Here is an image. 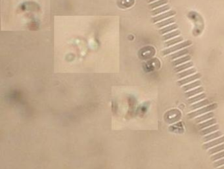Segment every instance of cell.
Listing matches in <instances>:
<instances>
[{"mask_svg": "<svg viewBox=\"0 0 224 169\" xmlns=\"http://www.w3.org/2000/svg\"><path fill=\"white\" fill-rule=\"evenodd\" d=\"M216 122H217V121H216V119H212L211 120L207 121L206 122L202 123L199 124L198 125V127L199 129H203L204 128H206L209 126H210V125H213L214 124H216Z\"/></svg>", "mask_w": 224, "mask_h": 169, "instance_id": "obj_12", "label": "cell"}, {"mask_svg": "<svg viewBox=\"0 0 224 169\" xmlns=\"http://www.w3.org/2000/svg\"><path fill=\"white\" fill-rule=\"evenodd\" d=\"M206 96V95H205V94H204V93L201 94V95H197V96H194V97H192L191 98H189L188 102L190 104H193V103H194L196 102H198V101H200L201 100H203V99L205 98Z\"/></svg>", "mask_w": 224, "mask_h": 169, "instance_id": "obj_18", "label": "cell"}, {"mask_svg": "<svg viewBox=\"0 0 224 169\" xmlns=\"http://www.w3.org/2000/svg\"><path fill=\"white\" fill-rule=\"evenodd\" d=\"M204 91V89L203 87H199L197 89H194V90H192L191 91H189V92H187V93H186V96L187 98H189V97H191V96H193L194 95H197V94H199V93H203V92Z\"/></svg>", "mask_w": 224, "mask_h": 169, "instance_id": "obj_11", "label": "cell"}, {"mask_svg": "<svg viewBox=\"0 0 224 169\" xmlns=\"http://www.w3.org/2000/svg\"><path fill=\"white\" fill-rule=\"evenodd\" d=\"M167 3V0H160V1H158L157 2H155L152 4H150L149 5V7L151 9H154L156 8V7L162 5H164Z\"/></svg>", "mask_w": 224, "mask_h": 169, "instance_id": "obj_24", "label": "cell"}, {"mask_svg": "<svg viewBox=\"0 0 224 169\" xmlns=\"http://www.w3.org/2000/svg\"><path fill=\"white\" fill-rule=\"evenodd\" d=\"M183 37H176L174 40H171L168 41V42H166L165 45H166V47H170V46L173 45L174 44H176V43H177L181 42L182 41H183Z\"/></svg>", "mask_w": 224, "mask_h": 169, "instance_id": "obj_19", "label": "cell"}, {"mask_svg": "<svg viewBox=\"0 0 224 169\" xmlns=\"http://www.w3.org/2000/svg\"><path fill=\"white\" fill-rule=\"evenodd\" d=\"M188 52H189V49H183V50H180L179 52H177L176 53H174V54L171 55L170 56V58L172 60H174L177 59V58L179 57H181V56H183V55H187Z\"/></svg>", "mask_w": 224, "mask_h": 169, "instance_id": "obj_13", "label": "cell"}, {"mask_svg": "<svg viewBox=\"0 0 224 169\" xmlns=\"http://www.w3.org/2000/svg\"><path fill=\"white\" fill-rule=\"evenodd\" d=\"M175 14H176V12H175L174 11H170L167 12V13L162 14H160V15H159L157 16H155V17H154V18H153L152 21H153V22L155 23V22H159V21L163 20V19H165L166 18L170 17V16L175 15Z\"/></svg>", "mask_w": 224, "mask_h": 169, "instance_id": "obj_4", "label": "cell"}, {"mask_svg": "<svg viewBox=\"0 0 224 169\" xmlns=\"http://www.w3.org/2000/svg\"><path fill=\"white\" fill-rule=\"evenodd\" d=\"M201 77V74H196L193 75V76L188 77V78H185L183 79H181V80H180V81H177V84H178V85H179V86L183 85V84H186L187 83H189L192 81L196 80V79H197L200 78Z\"/></svg>", "mask_w": 224, "mask_h": 169, "instance_id": "obj_3", "label": "cell"}, {"mask_svg": "<svg viewBox=\"0 0 224 169\" xmlns=\"http://www.w3.org/2000/svg\"><path fill=\"white\" fill-rule=\"evenodd\" d=\"M219 129V126L218 125H214L212 127H210L209 128H207L206 129H204L201 131V135H206L208 134H210L211 132H213L216 130H218Z\"/></svg>", "mask_w": 224, "mask_h": 169, "instance_id": "obj_14", "label": "cell"}, {"mask_svg": "<svg viewBox=\"0 0 224 169\" xmlns=\"http://www.w3.org/2000/svg\"><path fill=\"white\" fill-rule=\"evenodd\" d=\"M169 9H170V7L168 5L163 6L162 7H160V8L157 9H155V10H153L151 12V14H153V15L155 16V15H157V14H159L160 13H162V12L166 11L167 10H169Z\"/></svg>", "mask_w": 224, "mask_h": 169, "instance_id": "obj_23", "label": "cell"}, {"mask_svg": "<svg viewBox=\"0 0 224 169\" xmlns=\"http://www.w3.org/2000/svg\"><path fill=\"white\" fill-rule=\"evenodd\" d=\"M224 157V151L222 152H220V153H218L216 155H213L211 157V160L212 161H216L218 160V159H221Z\"/></svg>", "mask_w": 224, "mask_h": 169, "instance_id": "obj_25", "label": "cell"}, {"mask_svg": "<svg viewBox=\"0 0 224 169\" xmlns=\"http://www.w3.org/2000/svg\"><path fill=\"white\" fill-rule=\"evenodd\" d=\"M175 20H176V19H175L174 18H169V19H167V20H166L157 23V25H156V26H157V28H162V27H164V26H167L168 25H170V24H172L173 22H174Z\"/></svg>", "mask_w": 224, "mask_h": 169, "instance_id": "obj_17", "label": "cell"}, {"mask_svg": "<svg viewBox=\"0 0 224 169\" xmlns=\"http://www.w3.org/2000/svg\"><path fill=\"white\" fill-rule=\"evenodd\" d=\"M222 132H221L220 131L216 132L213 134H211L210 135H208V136H206L203 138V142H208V141H210L212 140L215 139L216 138L220 137V136H222Z\"/></svg>", "mask_w": 224, "mask_h": 169, "instance_id": "obj_6", "label": "cell"}, {"mask_svg": "<svg viewBox=\"0 0 224 169\" xmlns=\"http://www.w3.org/2000/svg\"><path fill=\"white\" fill-rule=\"evenodd\" d=\"M201 84V82L200 81H197L193 82L192 83H189L188 84H186V85L183 86V87H182V89H183L184 91H187L191 90L192 89L196 88L197 87L200 86Z\"/></svg>", "mask_w": 224, "mask_h": 169, "instance_id": "obj_8", "label": "cell"}, {"mask_svg": "<svg viewBox=\"0 0 224 169\" xmlns=\"http://www.w3.org/2000/svg\"><path fill=\"white\" fill-rule=\"evenodd\" d=\"M191 45H192V42L191 41H186V42H184L181 43H179V44L175 45L174 47H171L170 48H168V49H166L164 50H163L162 54L163 55H167L168 54H170L173 52L176 51V50H178L179 49H181L182 48H185L186 47H189Z\"/></svg>", "mask_w": 224, "mask_h": 169, "instance_id": "obj_2", "label": "cell"}, {"mask_svg": "<svg viewBox=\"0 0 224 169\" xmlns=\"http://www.w3.org/2000/svg\"><path fill=\"white\" fill-rule=\"evenodd\" d=\"M222 150H224V144L220 145V146L210 149V150L208 151V153L210 154V155H214V153H218V151H221Z\"/></svg>", "mask_w": 224, "mask_h": 169, "instance_id": "obj_21", "label": "cell"}, {"mask_svg": "<svg viewBox=\"0 0 224 169\" xmlns=\"http://www.w3.org/2000/svg\"><path fill=\"white\" fill-rule=\"evenodd\" d=\"M191 60V57L186 56V57H182V58H181V59H179L174 60V61H173L172 64H173V65H174V66H178V65L183 64V63H184V62H187V61H189V60Z\"/></svg>", "mask_w": 224, "mask_h": 169, "instance_id": "obj_16", "label": "cell"}, {"mask_svg": "<svg viewBox=\"0 0 224 169\" xmlns=\"http://www.w3.org/2000/svg\"><path fill=\"white\" fill-rule=\"evenodd\" d=\"M177 26L176 25H172L171 26H168V27H166L164 28L161 29V30H160L159 32H160V33H161V34H164V33L169 32H170V31L176 30V29H177Z\"/></svg>", "mask_w": 224, "mask_h": 169, "instance_id": "obj_22", "label": "cell"}, {"mask_svg": "<svg viewBox=\"0 0 224 169\" xmlns=\"http://www.w3.org/2000/svg\"><path fill=\"white\" fill-rule=\"evenodd\" d=\"M196 72H197L196 69L191 68L189 70H186V71H184V72H181V73H179L178 74H177V76L179 79H181V78H185V77L189 76V75H191L194 73H196Z\"/></svg>", "mask_w": 224, "mask_h": 169, "instance_id": "obj_10", "label": "cell"}, {"mask_svg": "<svg viewBox=\"0 0 224 169\" xmlns=\"http://www.w3.org/2000/svg\"><path fill=\"white\" fill-rule=\"evenodd\" d=\"M223 165H224V159H221V160H218V161H216V162L214 163V166H215V167H218V166Z\"/></svg>", "mask_w": 224, "mask_h": 169, "instance_id": "obj_26", "label": "cell"}, {"mask_svg": "<svg viewBox=\"0 0 224 169\" xmlns=\"http://www.w3.org/2000/svg\"><path fill=\"white\" fill-rule=\"evenodd\" d=\"M224 142V136L223 137H221L220 138H218L217 140H213L212 142H208V143H206L205 144H204L203 146V148L204 149H209L210 148H212L213 146H217V145L220 144H221V143H223Z\"/></svg>", "mask_w": 224, "mask_h": 169, "instance_id": "obj_5", "label": "cell"}, {"mask_svg": "<svg viewBox=\"0 0 224 169\" xmlns=\"http://www.w3.org/2000/svg\"><path fill=\"white\" fill-rule=\"evenodd\" d=\"M193 66V63L192 62H187V63L182 64L181 66L176 67V68L174 69V70L176 72H180L183 70H187V68H189V67H191Z\"/></svg>", "mask_w": 224, "mask_h": 169, "instance_id": "obj_15", "label": "cell"}, {"mask_svg": "<svg viewBox=\"0 0 224 169\" xmlns=\"http://www.w3.org/2000/svg\"><path fill=\"white\" fill-rule=\"evenodd\" d=\"M217 107H218L217 104L216 103L208 105L205 108H201L200 110H197V111H194V112L189 113V114L187 115V117H188V118H189V119H193V118L198 117L200 115H202L203 113H205L208 112H210V111L215 110L216 108H217Z\"/></svg>", "mask_w": 224, "mask_h": 169, "instance_id": "obj_1", "label": "cell"}, {"mask_svg": "<svg viewBox=\"0 0 224 169\" xmlns=\"http://www.w3.org/2000/svg\"><path fill=\"white\" fill-rule=\"evenodd\" d=\"M180 34V31L179 30H176L174 31V32H172L170 33H168V34H166L165 35L163 36V40L166 41L169 39H171L172 37H176V36L179 35Z\"/></svg>", "mask_w": 224, "mask_h": 169, "instance_id": "obj_20", "label": "cell"}, {"mask_svg": "<svg viewBox=\"0 0 224 169\" xmlns=\"http://www.w3.org/2000/svg\"><path fill=\"white\" fill-rule=\"evenodd\" d=\"M220 168H221V169L224 168V165H223V166H222V167H220Z\"/></svg>", "mask_w": 224, "mask_h": 169, "instance_id": "obj_28", "label": "cell"}, {"mask_svg": "<svg viewBox=\"0 0 224 169\" xmlns=\"http://www.w3.org/2000/svg\"><path fill=\"white\" fill-rule=\"evenodd\" d=\"M154 1H156V0H147V2H148V3H150V2H153Z\"/></svg>", "mask_w": 224, "mask_h": 169, "instance_id": "obj_27", "label": "cell"}, {"mask_svg": "<svg viewBox=\"0 0 224 169\" xmlns=\"http://www.w3.org/2000/svg\"><path fill=\"white\" fill-rule=\"evenodd\" d=\"M210 104V101H209L208 99H205V100L201 101V102H197L196 104H194L192 105L191 106V109L192 110H197V109H198V108L203 107V106L208 105V104Z\"/></svg>", "mask_w": 224, "mask_h": 169, "instance_id": "obj_9", "label": "cell"}, {"mask_svg": "<svg viewBox=\"0 0 224 169\" xmlns=\"http://www.w3.org/2000/svg\"><path fill=\"white\" fill-rule=\"evenodd\" d=\"M214 114L212 112L208 113H206V114L203 115V116L197 117L194 121H195V123H201L203 121H204L206 120H208V119H210V118H212L214 117Z\"/></svg>", "mask_w": 224, "mask_h": 169, "instance_id": "obj_7", "label": "cell"}]
</instances>
